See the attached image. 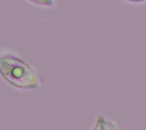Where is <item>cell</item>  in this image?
<instances>
[{
  "mask_svg": "<svg viewBox=\"0 0 146 130\" xmlns=\"http://www.w3.org/2000/svg\"><path fill=\"white\" fill-rule=\"evenodd\" d=\"M0 79L21 93L36 92L44 83V78L35 66L9 47H0Z\"/></svg>",
  "mask_w": 146,
  "mask_h": 130,
  "instance_id": "6da1fadb",
  "label": "cell"
},
{
  "mask_svg": "<svg viewBox=\"0 0 146 130\" xmlns=\"http://www.w3.org/2000/svg\"><path fill=\"white\" fill-rule=\"evenodd\" d=\"M88 130H121V128L116 120L103 112H98L93 118Z\"/></svg>",
  "mask_w": 146,
  "mask_h": 130,
  "instance_id": "7a4b0ae2",
  "label": "cell"
},
{
  "mask_svg": "<svg viewBox=\"0 0 146 130\" xmlns=\"http://www.w3.org/2000/svg\"><path fill=\"white\" fill-rule=\"evenodd\" d=\"M29 5L45 11L56 10L58 5V0H23Z\"/></svg>",
  "mask_w": 146,
  "mask_h": 130,
  "instance_id": "3957f363",
  "label": "cell"
},
{
  "mask_svg": "<svg viewBox=\"0 0 146 130\" xmlns=\"http://www.w3.org/2000/svg\"><path fill=\"white\" fill-rule=\"evenodd\" d=\"M115 1L124 5L133 7V8H142L146 6V0H115Z\"/></svg>",
  "mask_w": 146,
  "mask_h": 130,
  "instance_id": "277c9868",
  "label": "cell"
}]
</instances>
